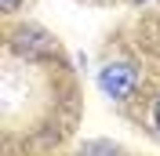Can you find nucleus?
<instances>
[{
    "mask_svg": "<svg viewBox=\"0 0 160 156\" xmlns=\"http://www.w3.org/2000/svg\"><path fill=\"white\" fill-rule=\"evenodd\" d=\"M11 51L18 58H55L58 55V40L40 26H18L11 37Z\"/></svg>",
    "mask_w": 160,
    "mask_h": 156,
    "instance_id": "obj_1",
    "label": "nucleus"
},
{
    "mask_svg": "<svg viewBox=\"0 0 160 156\" xmlns=\"http://www.w3.org/2000/svg\"><path fill=\"white\" fill-rule=\"evenodd\" d=\"M98 87L113 102H124V98H131L135 87H138V69L128 66V62H109V66L98 69Z\"/></svg>",
    "mask_w": 160,
    "mask_h": 156,
    "instance_id": "obj_2",
    "label": "nucleus"
},
{
    "mask_svg": "<svg viewBox=\"0 0 160 156\" xmlns=\"http://www.w3.org/2000/svg\"><path fill=\"white\" fill-rule=\"evenodd\" d=\"M80 156H117V145L113 142H88L80 149Z\"/></svg>",
    "mask_w": 160,
    "mask_h": 156,
    "instance_id": "obj_3",
    "label": "nucleus"
},
{
    "mask_svg": "<svg viewBox=\"0 0 160 156\" xmlns=\"http://www.w3.org/2000/svg\"><path fill=\"white\" fill-rule=\"evenodd\" d=\"M18 4H22V0H0V7H4V11H15Z\"/></svg>",
    "mask_w": 160,
    "mask_h": 156,
    "instance_id": "obj_4",
    "label": "nucleus"
},
{
    "mask_svg": "<svg viewBox=\"0 0 160 156\" xmlns=\"http://www.w3.org/2000/svg\"><path fill=\"white\" fill-rule=\"evenodd\" d=\"M153 120H157V127H160V98H157V105H153Z\"/></svg>",
    "mask_w": 160,
    "mask_h": 156,
    "instance_id": "obj_5",
    "label": "nucleus"
}]
</instances>
